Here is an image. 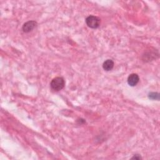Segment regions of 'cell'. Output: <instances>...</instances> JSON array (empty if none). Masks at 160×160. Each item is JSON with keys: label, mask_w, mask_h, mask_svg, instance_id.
Masks as SVG:
<instances>
[{"label": "cell", "mask_w": 160, "mask_h": 160, "mask_svg": "<svg viewBox=\"0 0 160 160\" xmlns=\"http://www.w3.org/2000/svg\"><path fill=\"white\" fill-rule=\"evenodd\" d=\"M100 22H101L100 19L98 17L95 16L90 15L88 17H87L86 19V23L87 26L90 28H92V29L98 28L100 25Z\"/></svg>", "instance_id": "cell-2"}, {"label": "cell", "mask_w": 160, "mask_h": 160, "mask_svg": "<svg viewBox=\"0 0 160 160\" xmlns=\"http://www.w3.org/2000/svg\"><path fill=\"white\" fill-rule=\"evenodd\" d=\"M36 26L37 22L35 21H29L23 24L22 30L24 32H29L34 29Z\"/></svg>", "instance_id": "cell-3"}, {"label": "cell", "mask_w": 160, "mask_h": 160, "mask_svg": "<svg viewBox=\"0 0 160 160\" xmlns=\"http://www.w3.org/2000/svg\"><path fill=\"white\" fill-rule=\"evenodd\" d=\"M149 98L151 99H159V94L157 92H151L149 94Z\"/></svg>", "instance_id": "cell-6"}, {"label": "cell", "mask_w": 160, "mask_h": 160, "mask_svg": "<svg viewBox=\"0 0 160 160\" xmlns=\"http://www.w3.org/2000/svg\"><path fill=\"white\" fill-rule=\"evenodd\" d=\"M65 86V81L62 77H56L53 78L50 83V86L52 90L54 91H59L64 88Z\"/></svg>", "instance_id": "cell-1"}, {"label": "cell", "mask_w": 160, "mask_h": 160, "mask_svg": "<svg viewBox=\"0 0 160 160\" xmlns=\"http://www.w3.org/2000/svg\"><path fill=\"white\" fill-rule=\"evenodd\" d=\"M132 159H141V157L139 154H135L134 156L132 158Z\"/></svg>", "instance_id": "cell-7"}, {"label": "cell", "mask_w": 160, "mask_h": 160, "mask_svg": "<svg viewBox=\"0 0 160 160\" xmlns=\"http://www.w3.org/2000/svg\"><path fill=\"white\" fill-rule=\"evenodd\" d=\"M128 83L131 86H135L139 81V76L137 74L132 73L128 78Z\"/></svg>", "instance_id": "cell-4"}, {"label": "cell", "mask_w": 160, "mask_h": 160, "mask_svg": "<svg viewBox=\"0 0 160 160\" xmlns=\"http://www.w3.org/2000/svg\"><path fill=\"white\" fill-rule=\"evenodd\" d=\"M113 67H114V62L112 59H107L102 64V68L106 71H109L111 70L113 68Z\"/></svg>", "instance_id": "cell-5"}]
</instances>
